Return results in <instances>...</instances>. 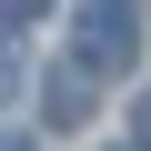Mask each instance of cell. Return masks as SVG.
Returning a JSON list of instances; mask_svg holds the SVG:
<instances>
[{
	"label": "cell",
	"mask_w": 151,
	"mask_h": 151,
	"mask_svg": "<svg viewBox=\"0 0 151 151\" xmlns=\"http://www.w3.org/2000/svg\"><path fill=\"white\" fill-rule=\"evenodd\" d=\"M141 0H81V20H70V70H91V81H131L141 60Z\"/></svg>",
	"instance_id": "cell-1"
},
{
	"label": "cell",
	"mask_w": 151,
	"mask_h": 151,
	"mask_svg": "<svg viewBox=\"0 0 151 151\" xmlns=\"http://www.w3.org/2000/svg\"><path fill=\"white\" fill-rule=\"evenodd\" d=\"M91 91H101L91 70H70V60H60V70H50V91H40V111H50L60 131H81V121H91Z\"/></svg>",
	"instance_id": "cell-2"
},
{
	"label": "cell",
	"mask_w": 151,
	"mask_h": 151,
	"mask_svg": "<svg viewBox=\"0 0 151 151\" xmlns=\"http://www.w3.org/2000/svg\"><path fill=\"white\" fill-rule=\"evenodd\" d=\"M131 151H151V91H131Z\"/></svg>",
	"instance_id": "cell-3"
},
{
	"label": "cell",
	"mask_w": 151,
	"mask_h": 151,
	"mask_svg": "<svg viewBox=\"0 0 151 151\" xmlns=\"http://www.w3.org/2000/svg\"><path fill=\"white\" fill-rule=\"evenodd\" d=\"M20 101V60H10V40H0V111Z\"/></svg>",
	"instance_id": "cell-4"
},
{
	"label": "cell",
	"mask_w": 151,
	"mask_h": 151,
	"mask_svg": "<svg viewBox=\"0 0 151 151\" xmlns=\"http://www.w3.org/2000/svg\"><path fill=\"white\" fill-rule=\"evenodd\" d=\"M40 10H50V0H0V20H40Z\"/></svg>",
	"instance_id": "cell-5"
},
{
	"label": "cell",
	"mask_w": 151,
	"mask_h": 151,
	"mask_svg": "<svg viewBox=\"0 0 151 151\" xmlns=\"http://www.w3.org/2000/svg\"><path fill=\"white\" fill-rule=\"evenodd\" d=\"M0 151H30V141H20V131H0Z\"/></svg>",
	"instance_id": "cell-6"
}]
</instances>
